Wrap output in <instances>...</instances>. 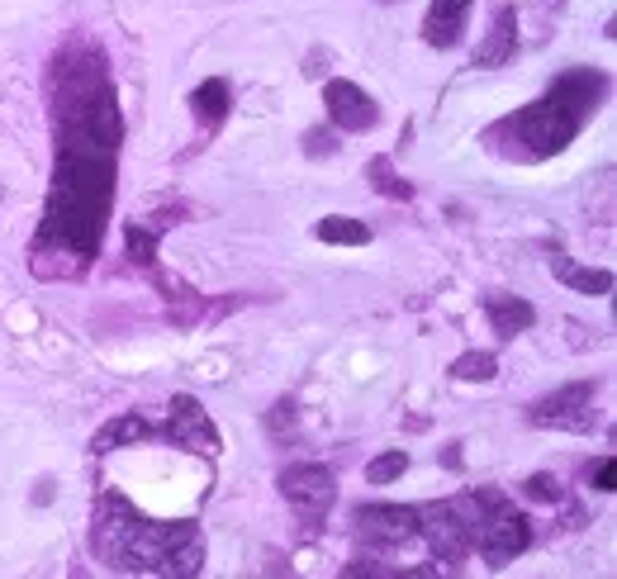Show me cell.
Returning <instances> with one entry per match:
<instances>
[{
    "label": "cell",
    "instance_id": "4",
    "mask_svg": "<svg viewBox=\"0 0 617 579\" xmlns=\"http://www.w3.org/2000/svg\"><path fill=\"white\" fill-rule=\"evenodd\" d=\"M476 503H480V523H476V552L490 560L494 570H504L509 560H518L527 546H533V523L527 513H518L509 503V495L480 485L476 489Z\"/></svg>",
    "mask_w": 617,
    "mask_h": 579
},
{
    "label": "cell",
    "instance_id": "15",
    "mask_svg": "<svg viewBox=\"0 0 617 579\" xmlns=\"http://www.w3.org/2000/svg\"><path fill=\"white\" fill-rule=\"evenodd\" d=\"M228 110H233V86H228L224 77H209V81H199L191 91V114H195V124L205 128V134L224 128Z\"/></svg>",
    "mask_w": 617,
    "mask_h": 579
},
{
    "label": "cell",
    "instance_id": "16",
    "mask_svg": "<svg viewBox=\"0 0 617 579\" xmlns=\"http://www.w3.org/2000/svg\"><path fill=\"white\" fill-rule=\"evenodd\" d=\"M152 438H157V428L142 413H119V418H110V423L91 438V452L110 456V452H119V446H138V442H152Z\"/></svg>",
    "mask_w": 617,
    "mask_h": 579
},
{
    "label": "cell",
    "instance_id": "17",
    "mask_svg": "<svg viewBox=\"0 0 617 579\" xmlns=\"http://www.w3.org/2000/svg\"><path fill=\"white\" fill-rule=\"evenodd\" d=\"M313 238H319V242H338V248H366L370 228L362 219H347V214H328V219L313 224Z\"/></svg>",
    "mask_w": 617,
    "mask_h": 579
},
{
    "label": "cell",
    "instance_id": "9",
    "mask_svg": "<svg viewBox=\"0 0 617 579\" xmlns=\"http://www.w3.org/2000/svg\"><path fill=\"white\" fill-rule=\"evenodd\" d=\"M167 438L185 446V452H199V456H214L219 452V428H214V418L205 413V404L195 395H176L167 409Z\"/></svg>",
    "mask_w": 617,
    "mask_h": 579
},
{
    "label": "cell",
    "instance_id": "19",
    "mask_svg": "<svg viewBox=\"0 0 617 579\" xmlns=\"http://www.w3.org/2000/svg\"><path fill=\"white\" fill-rule=\"evenodd\" d=\"M128 262L142 266V271H157V228L152 224H128Z\"/></svg>",
    "mask_w": 617,
    "mask_h": 579
},
{
    "label": "cell",
    "instance_id": "23",
    "mask_svg": "<svg viewBox=\"0 0 617 579\" xmlns=\"http://www.w3.org/2000/svg\"><path fill=\"white\" fill-rule=\"evenodd\" d=\"M523 495L537 503H565V489H561V480H551V475H533V480L523 485Z\"/></svg>",
    "mask_w": 617,
    "mask_h": 579
},
{
    "label": "cell",
    "instance_id": "20",
    "mask_svg": "<svg viewBox=\"0 0 617 579\" xmlns=\"http://www.w3.org/2000/svg\"><path fill=\"white\" fill-rule=\"evenodd\" d=\"M366 177H370V185H376L385 200H409V195H413V185L395 177V162H390V157H370Z\"/></svg>",
    "mask_w": 617,
    "mask_h": 579
},
{
    "label": "cell",
    "instance_id": "2",
    "mask_svg": "<svg viewBox=\"0 0 617 579\" xmlns=\"http://www.w3.org/2000/svg\"><path fill=\"white\" fill-rule=\"evenodd\" d=\"M95 552L128 575H199L205 566L195 523H148L119 495H105L95 509Z\"/></svg>",
    "mask_w": 617,
    "mask_h": 579
},
{
    "label": "cell",
    "instance_id": "25",
    "mask_svg": "<svg viewBox=\"0 0 617 579\" xmlns=\"http://www.w3.org/2000/svg\"><path fill=\"white\" fill-rule=\"evenodd\" d=\"M305 143H309V157H323V152H333V148H338L333 134H323V128H313V134H309Z\"/></svg>",
    "mask_w": 617,
    "mask_h": 579
},
{
    "label": "cell",
    "instance_id": "21",
    "mask_svg": "<svg viewBox=\"0 0 617 579\" xmlns=\"http://www.w3.org/2000/svg\"><path fill=\"white\" fill-rule=\"evenodd\" d=\"M494 375H499L494 352H466L452 361V381H494Z\"/></svg>",
    "mask_w": 617,
    "mask_h": 579
},
{
    "label": "cell",
    "instance_id": "24",
    "mask_svg": "<svg viewBox=\"0 0 617 579\" xmlns=\"http://www.w3.org/2000/svg\"><path fill=\"white\" fill-rule=\"evenodd\" d=\"M590 480H594L598 495H613V489H617V461H613V456H604L598 466H590Z\"/></svg>",
    "mask_w": 617,
    "mask_h": 579
},
{
    "label": "cell",
    "instance_id": "7",
    "mask_svg": "<svg viewBox=\"0 0 617 579\" xmlns=\"http://www.w3.org/2000/svg\"><path fill=\"white\" fill-rule=\"evenodd\" d=\"M281 495L290 499V509L305 518V523H319L338 503V475L319 466V461H299V466L281 470Z\"/></svg>",
    "mask_w": 617,
    "mask_h": 579
},
{
    "label": "cell",
    "instance_id": "27",
    "mask_svg": "<svg viewBox=\"0 0 617 579\" xmlns=\"http://www.w3.org/2000/svg\"><path fill=\"white\" fill-rule=\"evenodd\" d=\"M380 5H395V0H380Z\"/></svg>",
    "mask_w": 617,
    "mask_h": 579
},
{
    "label": "cell",
    "instance_id": "22",
    "mask_svg": "<svg viewBox=\"0 0 617 579\" xmlns=\"http://www.w3.org/2000/svg\"><path fill=\"white\" fill-rule=\"evenodd\" d=\"M404 470H409V452H404V446H395V452H385V456H376L366 466V485H390Z\"/></svg>",
    "mask_w": 617,
    "mask_h": 579
},
{
    "label": "cell",
    "instance_id": "11",
    "mask_svg": "<svg viewBox=\"0 0 617 579\" xmlns=\"http://www.w3.org/2000/svg\"><path fill=\"white\" fill-rule=\"evenodd\" d=\"M323 105H328V120H333L342 134H366V128H376V120H380L376 100L356 81H342V77L323 86Z\"/></svg>",
    "mask_w": 617,
    "mask_h": 579
},
{
    "label": "cell",
    "instance_id": "8",
    "mask_svg": "<svg viewBox=\"0 0 617 579\" xmlns=\"http://www.w3.org/2000/svg\"><path fill=\"white\" fill-rule=\"evenodd\" d=\"M352 532L366 546H404L409 537H419V509H409V503H356Z\"/></svg>",
    "mask_w": 617,
    "mask_h": 579
},
{
    "label": "cell",
    "instance_id": "3",
    "mask_svg": "<svg viewBox=\"0 0 617 579\" xmlns=\"http://www.w3.org/2000/svg\"><path fill=\"white\" fill-rule=\"evenodd\" d=\"M580 120L575 114H565L561 105H551L547 95L533 100V105H523L518 114H509V120H499L484 128V148H504L499 157H513V162H547V157L565 152L570 143L580 134Z\"/></svg>",
    "mask_w": 617,
    "mask_h": 579
},
{
    "label": "cell",
    "instance_id": "14",
    "mask_svg": "<svg viewBox=\"0 0 617 579\" xmlns=\"http://www.w3.org/2000/svg\"><path fill=\"white\" fill-rule=\"evenodd\" d=\"M484 314H490V328L499 332L504 342H513L518 332H527L537 323V309L518 295H504V290H494V295H484Z\"/></svg>",
    "mask_w": 617,
    "mask_h": 579
},
{
    "label": "cell",
    "instance_id": "1",
    "mask_svg": "<svg viewBox=\"0 0 617 579\" xmlns=\"http://www.w3.org/2000/svg\"><path fill=\"white\" fill-rule=\"evenodd\" d=\"M57 162L43 224L28 252V266L43 281H71L91 266L105 242L114 209V171H119L124 120L114 105L110 63L95 43H67L48 71Z\"/></svg>",
    "mask_w": 617,
    "mask_h": 579
},
{
    "label": "cell",
    "instance_id": "6",
    "mask_svg": "<svg viewBox=\"0 0 617 579\" xmlns=\"http://www.w3.org/2000/svg\"><path fill=\"white\" fill-rule=\"evenodd\" d=\"M594 399H598L594 381L561 385L556 395L537 399L533 409H527V423L533 428H556V432H590L594 428Z\"/></svg>",
    "mask_w": 617,
    "mask_h": 579
},
{
    "label": "cell",
    "instance_id": "18",
    "mask_svg": "<svg viewBox=\"0 0 617 579\" xmlns=\"http://www.w3.org/2000/svg\"><path fill=\"white\" fill-rule=\"evenodd\" d=\"M551 271H556V281L575 285V290H584V295H608V290H613V271H608V266L584 271V266H570V257H561V252H556Z\"/></svg>",
    "mask_w": 617,
    "mask_h": 579
},
{
    "label": "cell",
    "instance_id": "13",
    "mask_svg": "<svg viewBox=\"0 0 617 579\" xmlns=\"http://www.w3.org/2000/svg\"><path fill=\"white\" fill-rule=\"evenodd\" d=\"M513 53H518V10H513V5H499L490 34H484V43L476 48V67H480V71H484V67H504Z\"/></svg>",
    "mask_w": 617,
    "mask_h": 579
},
{
    "label": "cell",
    "instance_id": "10",
    "mask_svg": "<svg viewBox=\"0 0 617 579\" xmlns=\"http://www.w3.org/2000/svg\"><path fill=\"white\" fill-rule=\"evenodd\" d=\"M604 95H608V77L604 71H594V67H570L561 71V77L551 81V91L547 100L551 105H561L565 114H575V120H594V110L604 105Z\"/></svg>",
    "mask_w": 617,
    "mask_h": 579
},
{
    "label": "cell",
    "instance_id": "12",
    "mask_svg": "<svg viewBox=\"0 0 617 579\" xmlns=\"http://www.w3.org/2000/svg\"><path fill=\"white\" fill-rule=\"evenodd\" d=\"M476 10V0H433L423 14V43L427 48H456L466 38V20Z\"/></svg>",
    "mask_w": 617,
    "mask_h": 579
},
{
    "label": "cell",
    "instance_id": "26",
    "mask_svg": "<svg viewBox=\"0 0 617 579\" xmlns=\"http://www.w3.org/2000/svg\"><path fill=\"white\" fill-rule=\"evenodd\" d=\"M323 71H328V67H323V48H313V53H309V63H305V77H313V81H319Z\"/></svg>",
    "mask_w": 617,
    "mask_h": 579
},
{
    "label": "cell",
    "instance_id": "5",
    "mask_svg": "<svg viewBox=\"0 0 617 579\" xmlns=\"http://www.w3.org/2000/svg\"><path fill=\"white\" fill-rule=\"evenodd\" d=\"M476 523H480V503H476V489L470 495H456V499H442V503H423L419 509V532L427 537L437 560H461L476 552Z\"/></svg>",
    "mask_w": 617,
    "mask_h": 579
}]
</instances>
